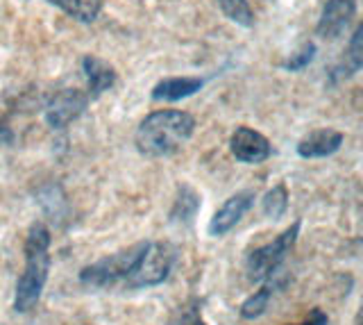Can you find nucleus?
Here are the masks:
<instances>
[{
    "label": "nucleus",
    "instance_id": "14",
    "mask_svg": "<svg viewBox=\"0 0 363 325\" xmlns=\"http://www.w3.org/2000/svg\"><path fill=\"white\" fill-rule=\"evenodd\" d=\"M200 207V196L193 192L191 187H179V194L175 198V205H173V211H170V221L175 223H189L193 216H196V211Z\"/></svg>",
    "mask_w": 363,
    "mask_h": 325
},
{
    "label": "nucleus",
    "instance_id": "1",
    "mask_svg": "<svg viewBox=\"0 0 363 325\" xmlns=\"http://www.w3.org/2000/svg\"><path fill=\"white\" fill-rule=\"evenodd\" d=\"M196 130V119L186 111L162 109L145 116L136 130V148L147 157H164L175 153Z\"/></svg>",
    "mask_w": 363,
    "mask_h": 325
},
{
    "label": "nucleus",
    "instance_id": "9",
    "mask_svg": "<svg viewBox=\"0 0 363 325\" xmlns=\"http://www.w3.org/2000/svg\"><path fill=\"white\" fill-rule=\"evenodd\" d=\"M255 205V192H238L230 200H225V205L216 211L211 223H209V234L211 237H223L230 232L243 214Z\"/></svg>",
    "mask_w": 363,
    "mask_h": 325
},
{
    "label": "nucleus",
    "instance_id": "6",
    "mask_svg": "<svg viewBox=\"0 0 363 325\" xmlns=\"http://www.w3.org/2000/svg\"><path fill=\"white\" fill-rule=\"evenodd\" d=\"M86 103L89 96L84 92H79V89H64V92H60L50 100L48 111H45V121H48L50 128L62 130L66 126H71L82 114L86 109Z\"/></svg>",
    "mask_w": 363,
    "mask_h": 325
},
{
    "label": "nucleus",
    "instance_id": "11",
    "mask_svg": "<svg viewBox=\"0 0 363 325\" xmlns=\"http://www.w3.org/2000/svg\"><path fill=\"white\" fill-rule=\"evenodd\" d=\"M82 69L89 80V96H98L102 92H107V89H111L113 82H116V73H113V69L107 62L98 60L96 55H86L82 60Z\"/></svg>",
    "mask_w": 363,
    "mask_h": 325
},
{
    "label": "nucleus",
    "instance_id": "19",
    "mask_svg": "<svg viewBox=\"0 0 363 325\" xmlns=\"http://www.w3.org/2000/svg\"><path fill=\"white\" fill-rule=\"evenodd\" d=\"M313 55H315V46L311 41H306V43H302V48L298 53H293L281 66L286 71H302L304 66H309L313 62Z\"/></svg>",
    "mask_w": 363,
    "mask_h": 325
},
{
    "label": "nucleus",
    "instance_id": "16",
    "mask_svg": "<svg viewBox=\"0 0 363 325\" xmlns=\"http://www.w3.org/2000/svg\"><path fill=\"white\" fill-rule=\"evenodd\" d=\"M218 5L225 12V16L232 18L234 23L243 28H250L255 23V14H252V9H250L247 0H218Z\"/></svg>",
    "mask_w": 363,
    "mask_h": 325
},
{
    "label": "nucleus",
    "instance_id": "3",
    "mask_svg": "<svg viewBox=\"0 0 363 325\" xmlns=\"http://www.w3.org/2000/svg\"><path fill=\"white\" fill-rule=\"evenodd\" d=\"M175 264V248L170 243H143L141 255L136 257L132 271L125 277V287L143 289L166 282L170 268Z\"/></svg>",
    "mask_w": 363,
    "mask_h": 325
},
{
    "label": "nucleus",
    "instance_id": "8",
    "mask_svg": "<svg viewBox=\"0 0 363 325\" xmlns=\"http://www.w3.org/2000/svg\"><path fill=\"white\" fill-rule=\"evenodd\" d=\"M354 12H357L354 0H327L315 32L323 39H338L350 26V21L354 18Z\"/></svg>",
    "mask_w": 363,
    "mask_h": 325
},
{
    "label": "nucleus",
    "instance_id": "17",
    "mask_svg": "<svg viewBox=\"0 0 363 325\" xmlns=\"http://www.w3.org/2000/svg\"><path fill=\"white\" fill-rule=\"evenodd\" d=\"M270 298H272V287L270 285L261 287L259 291H255V294L241 305V316L243 319H259L261 314L268 309Z\"/></svg>",
    "mask_w": 363,
    "mask_h": 325
},
{
    "label": "nucleus",
    "instance_id": "13",
    "mask_svg": "<svg viewBox=\"0 0 363 325\" xmlns=\"http://www.w3.org/2000/svg\"><path fill=\"white\" fill-rule=\"evenodd\" d=\"M48 3L84 23H91L102 9V0H48Z\"/></svg>",
    "mask_w": 363,
    "mask_h": 325
},
{
    "label": "nucleus",
    "instance_id": "20",
    "mask_svg": "<svg viewBox=\"0 0 363 325\" xmlns=\"http://www.w3.org/2000/svg\"><path fill=\"white\" fill-rule=\"evenodd\" d=\"M166 325H207V323L202 321L200 309L196 305H186V307H179Z\"/></svg>",
    "mask_w": 363,
    "mask_h": 325
},
{
    "label": "nucleus",
    "instance_id": "21",
    "mask_svg": "<svg viewBox=\"0 0 363 325\" xmlns=\"http://www.w3.org/2000/svg\"><path fill=\"white\" fill-rule=\"evenodd\" d=\"M329 323V319H327V314L323 312V309H311V314L306 316L302 323H298V325H327Z\"/></svg>",
    "mask_w": 363,
    "mask_h": 325
},
{
    "label": "nucleus",
    "instance_id": "18",
    "mask_svg": "<svg viewBox=\"0 0 363 325\" xmlns=\"http://www.w3.org/2000/svg\"><path fill=\"white\" fill-rule=\"evenodd\" d=\"M345 71L352 73L357 69H363V23L354 30L350 43H347V50H345Z\"/></svg>",
    "mask_w": 363,
    "mask_h": 325
},
{
    "label": "nucleus",
    "instance_id": "12",
    "mask_svg": "<svg viewBox=\"0 0 363 325\" xmlns=\"http://www.w3.org/2000/svg\"><path fill=\"white\" fill-rule=\"evenodd\" d=\"M202 84L204 80H200V77H168V80H162L152 89V98L155 100H182V98L198 94Z\"/></svg>",
    "mask_w": 363,
    "mask_h": 325
},
{
    "label": "nucleus",
    "instance_id": "5",
    "mask_svg": "<svg viewBox=\"0 0 363 325\" xmlns=\"http://www.w3.org/2000/svg\"><path fill=\"white\" fill-rule=\"evenodd\" d=\"M143 243L132 246V248L123 250V253L109 255V257H105V260L82 268V273H79V282L89 289H107V287H113L118 282H125V277H128V273L132 271L136 257H139L143 250Z\"/></svg>",
    "mask_w": 363,
    "mask_h": 325
},
{
    "label": "nucleus",
    "instance_id": "7",
    "mask_svg": "<svg viewBox=\"0 0 363 325\" xmlns=\"http://www.w3.org/2000/svg\"><path fill=\"white\" fill-rule=\"evenodd\" d=\"M230 148L236 160L245 164H261V162H266L272 153V145L264 134L245 126L234 130L230 139Z\"/></svg>",
    "mask_w": 363,
    "mask_h": 325
},
{
    "label": "nucleus",
    "instance_id": "15",
    "mask_svg": "<svg viewBox=\"0 0 363 325\" xmlns=\"http://www.w3.org/2000/svg\"><path fill=\"white\" fill-rule=\"evenodd\" d=\"M289 209V192L284 184L272 187L270 192L264 196V214L268 219H281Z\"/></svg>",
    "mask_w": 363,
    "mask_h": 325
},
{
    "label": "nucleus",
    "instance_id": "2",
    "mask_svg": "<svg viewBox=\"0 0 363 325\" xmlns=\"http://www.w3.org/2000/svg\"><path fill=\"white\" fill-rule=\"evenodd\" d=\"M50 232L43 223H34L28 232L26 241V271L18 277L16 296H14V309L26 314L37 307V302L43 294V287L48 282L50 271Z\"/></svg>",
    "mask_w": 363,
    "mask_h": 325
},
{
    "label": "nucleus",
    "instance_id": "10",
    "mask_svg": "<svg viewBox=\"0 0 363 325\" xmlns=\"http://www.w3.org/2000/svg\"><path fill=\"white\" fill-rule=\"evenodd\" d=\"M343 145V134L332 128L313 130L298 143V155L304 160H318V157L334 155Z\"/></svg>",
    "mask_w": 363,
    "mask_h": 325
},
{
    "label": "nucleus",
    "instance_id": "4",
    "mask_svg": "<svg viewBox=\"0 0 363 325\" xmlns=\"http://www.w3.org/2000/svg\"><path fill=\"white\" fill-rule=\"evenodd\" d=\"M298 234H300V221H295L293 226L289 230H284L275 241H270V243L250 253L247 262H245L247 277L252 280V282H266V280L275 275L279 271V266L284 264V260H286V255L291 253Z\"/></svg>",
    "mask_w": 363,
    "mask_h": 325
},
{
    "label": "nucleus",
    "instance_id": "22",
    "mask_svg": "<svg viewBox=\"0 0 363 325\" xmlns=\"http://www.w3.org/2000/svg\"><path fill=\"white\" fill-rule=\"evenodd\" d=\"M0 143H11V132L7 128H0Z\"/></svg>",
    "mask_w": 363,
    "mask_h": 325
}]
</instances>
